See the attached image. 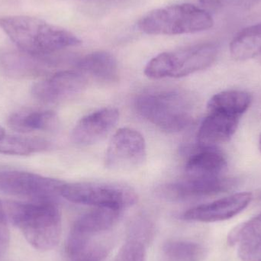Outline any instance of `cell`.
Here are the masks:
<instances>
[{
	"instance_id": "cell-24",
	"label": "cell",
	"mask_w": 261,
	"mask_h": 261,
	"mask_svg": "<svg viewBox=\"0 0 261 261\" xmlns=\"http://www.w3.org/2000/svg\"><path fill=\"white\" fill-rule=\"evenodd\" d=\"M238 254L242 261H261V239L240 244Z\"/></svg>"
},
{
	"instance_id": "cell-12",
	"label": "cell",
	"mask_w": 261,
	"mask_h": 261,
	"mask_svg": "<svg viewBox=\"0 0 261 261\" xmlns=\"http://www.w3.org/2000/svg\"><path fill=\"white\" fill-rule=\"evenodd\" d=\"M119 119L117 109H101L83 117L72 132V141L77 145L87 146L103 140L114 128Z\"/></svg>"
},
{
	"instance_id": "cell-23",
	"label": "cell",
	"mask_w": 261,
	"mask_h": 261,
	"mask_svg": "<svg viewBox=\"0 0 261 261\" xmlns=\"http://www.w3.org/2000/svg\"><path fill=\"white\" fill-rule=\"evenodd\" d=\"M146 244L130 238L119 250L114 261H146Z\"/></svg>"
},
{
	"instance_id": "cell-21",
	"label": "cell",
	"mask_w": 261,
	"mask_h": 261,
	"mask_svg": "<svg viewBox=\"0 0 261 261\" xmlns=\"http://www.w3.org/2000/svg\"><path fill=\"white\" fill-rule=\"evenodd\" d=\"M205 257V248L190 241H168L162 248L164 261H203Z\"/></svg>"
},
{
	"instance_id": "cell-16",
	"label": "cell",
	"mask_w": 261,
	"mask_h": 261,
	"mask_svg": "<svg viewBox=\"0 0 261 261\" xmlns=\"http://www.w3.org/2000/svg\"><path fill=\"white\" fill-rule=\"evenodd\" d=\"M76 68L84 76L107 84L116 82L119 76L117 61L107 51H96L86 55L76 63Z\"/></svg>"
},
{
	"instance_id": "cell-15",
	"label": "cell",
	"mask_w": 261,
	"mask_h": 261,
	"mask_svg": "<svg viewBox=\"0 0 261 261\" xmlns=\"http://www.w3.org/2000/svg\"><path fill=\"white\" fill-rule=\"evenodd\" d=\"M240 118L219 112H208L198 132L199 146L216 147L229 141L237 130Z\"/></svg>"
},
{
	"instance_id": "cell-17",
	"label": "cell",
	"mask_w": 261,
	"mask_h": 261,
	"mask_svg": "<svg viewBox=\"0 0 261 261\" xmlns=\"http://www.w3.org/2000/svg\"><path fill=\"white\" fill-rule=\"evenodd\" d=\"M58 124V118L54 112L34 109L18 110L8 119V125L20 133L53 130Z\"/></svg>"
},
{
	"instance_id": "cell-1",
	"label": "cell",
	"mask_w": 261,
	"mask_h": 261,
	"mask_svg": "<svg viewBox=\"0 0 261 261\" xmlns=\"http://www.w3.org/2000/svg\"><path fill=\"white\" fill-rule=\"evenodd\" d=\"M0 28L20 50L33 56H47L82 43L72 32L36 17H3Z\"/></svg>"
},
{
	"instance_id": "cell-13",
	"label": "cell",
	"mask_w": 261,
	"mask_h": 261,
	"mask_svg": "<svg viewBox=\"0 0 261 261\" xmlns=\"http://www.w3.org/2000/svg\"><path fill=\"white\" fill-rule=\"evenodd\" d=\"M234 185V179L225 176L216 179L185 177L166 186L161 193L164 197L172 200H188L225 193L231 190Z\"/></svg>"
},
{
	"instance_id": "cell-25",
	"label": "cell",
	"mask_w": 261,
	"mask_h": 261,
	"mask_svg": "<svg viewBox=\"0 0 261 261\" xmlns=\"http://www.w3.org/2000/svg\"><path fill=\"white\" fill-rule=\"evenodd\" d=\"M9 239L10 234L8 226L6 208L0 201V260L3 258L9 248Z\"/></svg>"
},
{
	"instance_id": "cell-28",
	"label": "cell",
	"mask_w": 261,
	"mask_h": 261,
	"mask_svg": "<svg viewBox=\"0 0 261 261\" xmlns=\"http://www.w3.org/2000/svg\"><path fill=\"white\" fill-rule=\"evenodd\" d=\"M258 147H259V150H260V151L261 153V134H260V137H259Z\"/></svg>"
},
{
	"instance_id": "cell-20",
	"label": "cell",
	"mask_w": 261,
	"mask_h": 261,
	"mask_svg": "<svg viewBox=\"0 0 261 261\" xmlns=\"http://www.w3.org/2000/svg\"><path fill=\"white\" fill-rule=\"evenodd\" d=\"M48 141L35 137L11 136L5 135L0 138V153L6 155L33 154L47 150Z\"/></svg>"
},
{
	"instance_id": "cell-14",
	"label": "cell",
	"mask_w": 261,
	"mask_h": 261,
	"mask_svg": "<svg viewBox=\"0 0 261 261\" xmlns=\"http://www.w3.org/2000/svg\"><path fill=\"white\" fill-rule=\"evenodd\" d=\"M228 167L226 158L216 147L199 146L186 164V177L216 179L223 177Z\"/></svg>"
},
{
	"instance_id": "cell-10",
	"label": "cell",
	"mask_w": 261,
	"mask_h": 261,
	"mask_svg": "<svg viewBox=\"0 0 261 261\" xmlns=\"http://www.w3.org/2000/svg\"><path fill=\"white\" fill-rule=\"evenodd\" d=\"M87 77L78 70H62L32 86V96L44 103L65 100L82 92Z\"/></svg>"
},
{
	"instance_id": "cell-26",
	"label": "cell",
	"mask_w": 261,
	"mask_h": 261,
	"mask_svg": "<svg viewBox=\"0 0 261 261\" xmlns=\"http://www.w3.org/2000/svg\"><path fill=\"white\" fill-rule=\"evenodd\" d=\"M202 5V9H205L208 12V10H216L220 6V0H199Z\"/></svg>"
},
{
	"instance_id": "cell-6",
	"label": "cell",
	"mask_w": 261,
	"mask_h": 261,
	"mask_svg": "<svg viewBox=\"0 0 261 261\" xmlns=\"http://www.w3.org/2000/svg\"><path fill=\"white\" fill-rule=\"evenodd\" d=\"M61 196L73 203L119 211L129 208L138 200L132 187L116 182L64 184L61 189Z\"/></svg>"
},
{
	"instance_id": "cell-2",
	"label": "cell",
	"mask_w": 261,
	"mask_h": 261,
	"mask_svg": "<svg viewBox=\"0 0 261 261\" xmlns=\"http://www.w3.org/2000/svg\"><path fill=\"white\" fill-rule=\"evenodd\" d=\"M6 214L26 240L38 251H50L59 243L61 215L55 201L8 202Z\"/></svg>"
},
{
	"instance_id": "cell-29",
	"label": "cell",
	"mask_w": 261,
	"mask_h": 261,
	"mask_svg": "<svg viewBox=\"0 0 261 261\" xmlns=\"http://www.w3.org/2000/svg\"><path fill=\"white\" fill-rule=\"evenodd\" d=\"M258 58V61H259V62H260V64H261V55H260V56H259V57H258V58Z\"/></svg>"
},
{
	"instance_id": "cell-11",
	"label": "cell",
	"mask_w": 261,
	"mask_h": 261,
	"mask_svg": "<svg viewBox=\"0 0 261 261\" xmlns=\"http://www.w3.org/2000/svg\"><path fill=\"white\" fill-rule=\"evenodd\" d=\"M252 193H234L210 203L190 208L184 214L186 220L199 222H217L228 220L245 210L252 200Z\"/></svg>"
},
{
	"instance_id": "cell-9",
	"label": "cell",
	"mask_w": 261,
	"mask_h": 261,
	"mask_svg": "<svg viewBox=\"0 0 261 261\" xmlns=\"http://www.w3.org/2000/svg\"><path fill=\"white\" fill-rule=\"evenodd\" d=\"M146 159L144 137L138 130L122 128L113 135L106 154V167L115 171H129Z\"/></svg>"
},
{
	"instance_id": "cell-22",
	"label": "cell",
	"mask_w": 261,
	"mask_h": 261,
	"mask_svg": "<svg viewBox=\"0 0 261 261\" xmlns=\"http://www.w3.org/2000/svg\"><path fill=\"white\" fill-rule=\"evenodd\" d=\"M257 239H261V213L233 228L227 242L230 246H234Z\"/></svg>"
},
{
	"instance_id": "cell-27",
	"label": "cell",
	"mask_w": 261,
	"mask_h": 261,
	"mask_svg": "<svg viewBox=\"0 0 261 261\" xmlns=\"http://www.w3.org/2000/svg\"><path fill=\"white\" fill-rule=\"evenodd\" d=\"M5 135H6V134H5L4 129L0 126V138H1L2 137L4 136Z\"/></svg>"
},
{
	"instance_id": "cell-8",
	"label": "cell",
	"mask_w": 261,
	"mask_h": 261,
	"mask_svg": "<svg viewBox=\"0 0 261 261\" xmlns=\"http://www.w3.org/2000/svg\"><path fill=\"white\" fill-rule=\"evenodd\" d=\"M65 182L36 173L19 170H0V192L30 198L33 201H55Z\"/></svg>"
},
{
	"instance_id": "cell-5",
	"label": "cell",
	"mask_w": 261,
	"mask_h": 261,
	"mask_svg": "<svg viewBox=\"0 0 261 261\" xmlns=\"http://www.w3.org/2000/svg\"><path fill=\"white\" fill-rule=\"evenodd\" d=\"M218 53L219 47L213 43L164 52L149 61L144 73L151 79L188 76L210 67L217 58Z\"/></svg>"
},
{
	"instance_id": "cell-4",
	"label": "cell",
	"mask_w": 261,
	"mask_h": 261,
	"mask_svg": "<svg viewBox=\"0 0 261 261\" xmlns=\"http://www.w3.org/2000/svg\"><path fill=\"white\" fill-rule=\"evenodd\" d=\"M214 24L210 12L194 5H173L155 9L138 23L140 31L152 35L196 33L211 29Z\"/></svg>"
},
{
	"instance_id": "cell-7",
	"label": "cell",
	"mask_w": 261,
	"mask_h": 261,
	"mask_svg": "<svg viewBox=\"0 0 261 261\" xmlns=\"http://www.w3.org/2000/svg\"><path fill=\"white\" fill-rule=\"evenodd\" d=\"M122 211L96 208L80 216L70 229L66 251L70 256L89 244L107 240L106 234L116 225Z\"/></svg>"
},
{
	"instance_id": "cell-19",
	"label": "cell",
	"mask_w": 261,
	"mask_h": 261,
	"mask_svg": "<svg viewBox=\"0 0 261 261\" xmlns=\"http://www.w3.org/2000/svg\"><path fill=\"white\" fill-rule=\"evenodd\" d=\"M230 54L238 61L258 58L261 55V23L241 31L230 44Z\"/></svg>"
},
{
	"instance_id": "cell-3",
	"label": "cell",
	"mask_w": 261,
	"mask_h": 261,
	"mask_svg": "<svg viewBox=\"0 0 261 261\" xmlns=\"http://www.w3.org/2000/svg\"><path fill=\"white\" fill-rule=\"evenodd\" d=\"M140 116L167 132H179L193 122L194 104L190 95L176 89L149 90L135 100Z\"/></svg>"
},
{
	"instance_id": "cell-18",
	"label": "cell",
	"mask_w": 261,
	"mask_h": 261,
	"mask_svg": "<svg viewBox=\"0 0 261 261\" xmlns=\"http://www.w3.org/2000/svg\"><path fill=\"white\" fill-rule=\"evenodd\" d=\"M252 102L251 94L242 90H226L214 95L208 101V112H219L240 118L248 111Z\"/></svg>"
}]
</instances>
